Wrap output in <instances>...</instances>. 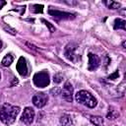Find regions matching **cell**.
Here are the masks:
<instances>
[{
	"label": "cell",
	"instance_id": "2e32d148",
	"mask_svg": "<svg viewBox=\"0 0 126 126\" xmlns=\"http://www.w3.org/2000/svg\"><path fill=\"white\" fill-rule=\"evenodd\" d=\"M31 11L33 13H42L43 11V5H39V4H34L32 6Z\"/></svg>",
	"mask_w": 126,
	"mask_h": 126
},
{
	"label": "cell",
	"instance_id": "7a4b0ae2",
	"mask_svg": "<svg viewBox=\"0 0 126 126\" xmlns=\"http://www.w3.org/2000/svg\"><path fill=\"white\" fill-rule=\"evenodd\" d=\"M75 98L79 103H81L87 107H90V108H94L97 104L96 98L88 91H84V90L79 91L75 94Z\"/></svg>",
	"mask_w": 126,
	"mask_h": 126
},
{
	"label": "cell",
	"instance_id": "5bb4252c",
	"mask_svg": "<svg viewBox=\"0 0 126 126\" xmlns=\"http://www.w3.org/2000/svg\"><path fill=\"white\" fill-rule=\"evenodd\" d=\"M60 123L64 126H67L69 124L72 123V119H71V116L68 115V114H63L60 118Z\"/></svg>",
	"mask_w": 126,
	"mask_h": 126
},
{
	"label": "cell",
	"instance_id": "277c9868",
	"mask_svg": "<svg viewBox=\"0 0 126 126\" xmlns=\"http://www.w3.org/2000/svg\"><path fill=\"white\" fill-rule=\"evenodd\" d=\"M32 81H33L34 86L37 88H45L50 83L49 75L46 71H40V72L34 74Z\"/></svg>",
	"mask_w": 126,
	"mask_h": 126
},
{
	"label": "cell",
	"instance_id": "52a82bcc",
	"mask_svg": "<svg viewBox=\"0 0 126 126\" xmlns=\"http://www.w3.org/2000/svg\"><path fill=\"white\" fill-rule=\"evenodd\" d=\"M34 110L32 107H26L21 115V121L24 122L27 125L32 124V122L33 121L34 118Z\"/></svg>",
	"mask_w": 126,
	"mask_h": 126
},
{
	"label": "cell",
	"instance_id": "8fae6325",
	"mask_svg": "<svg viewBox=\"0 0 126 126\" xmlns=\"http://www.w3.org/2000/svg\"><path fill=\"white\" fill-rule=\"evenodd\" d=\"M13 61H14V57H13L12 54L9 53V54L5 55V57L2 59L1 64H2L4 67H8V66H10V65L13 63Z\"/></svg>",
	"mask_w": 126,
	"mask_h": 126
},
{
	"label": "cell",
	"instance_id": "7402d4cb",
	"mask_svg": "<svg viewBox=\"0 0 126 126\" xmlns=\"http://www.w3.org/2000/svg\"><path fill=\"white\" fill-rule=\"evenodd\" d=\"M2 47V41H1V39H0V48Z\"/></svg>",
	"mask_w": 126,
	"mask_h": 126
},
{
	"label": "cell",
	"instance_id": "5b68a950",
	"mask_svg": "<svg viewBox=\"0 0 126 126\" xmlns=\"http://www.w3.org/2000/svg\"><path fill=\"white\" fill-rule=\"evenodd\" d=\"M48 14L55 20H71L73 19L75 16L71 13H68V12H62V11H59V10H55L53 9L52 7L49 8L48 10Z\"/></svg>",
	"mask_w": 126,
	"mask_h": 126
},
{
	"label": "cell",
	"instance_id": "ffe728a7",
	"mask_svg": "<svg viewBox=\"0 0 126 126\" xmlns=\"http://www.w3.org/2000/svg\"><path fill=\"white\" fill-rule=\"evenodd\" d=\"M119 76V74H118V71H116L114 74H112V75H110L109 77H108V79H111V80H114V79H116L117 77Z\"/></svg>",
	"mask_w": 126,
	"mask_h": 126
},
{
	"label": "cell",
	"instance_id": "d6986e66",
	"mask_svg": "<svg viewBox=\"0 0 126 126\" xmlns=\"http://www.w3.org/2000/svg\"><path fill=\"white\" fill-rule=\"evenodd\" d=\"M41 21H42V22H43V23L45 24V26H46V27H47V28L49 29V31H50V32H55V28H54V27H53V26H52V25H51V24H50L49 22H47V21H45L44 19H42Z\"/></svg>",
	"mask_w": 126,
	"mask_h": 126
},
{
	"label": "cell",
	"instance_id": "9a60e30c",
	"mask_svg": "<svg viewBox=\"0 0 126 126\" xmlns=\"http://www.w3.org/2000/svg\"><path fill=\"white\" fill-rule=\"evenodd\" d=\"M104 4L109 9H118L120 7V3L115 2V1H104Z\"/></svg>",
	"mask_w": 126,
	"mask_h": 126
},
{
	"label": "cell",
	"instance_id": "e0dca14e",
	"mask_svg": "<svg viewBox=\"0 0 126 126\" xmlns=\"http://www.w3.org/2000/svg\"><path fill=\"white\" fill-rule=\"evenodd\" d=\"M118 115H119V113L116 110H110L109 109V112L107 113V118L108 119H115V118H117Z\"/></svg>",
	"mask_w": 126,
	"mask_h": 126
},
{
	"label": "cell",
	"instance_id": "ac0fdd59",
	"mask_svg": "<svg viewBox=\"0 0 126 126\" xmlns=\"http://www.w3.org/2000/svg\"><path fill=\"white\" fill-rule=\"evenodd\" d=\"M62 80H63V76L60 74V73H57V74H55L54 76H53V81H54V83H61L62 82Z\"/></svg>",
	"mask_w": 126,
	"mask_h": 126
},
{
	"label": "cell",
	"instance_id": "ba28073f",
	"mask_svg": "<svg viewBox=\"0 0 126 126\" xmlns=\"http://www.w3.org/2000/svg\"><path fill=\"white\" fill-rule=\"evenodd\" d=\"M61 96L63 99H65L67 101L71 102L73 100V87L69 82H67L64 85L63 89L61 90Z\"/></svg>",
	"mask_w": 126,
	"mask_h": 126
},
{
	"label": "cell",
	"instance_id": "3957f363",
	"mask_svg": "<svg viewBox=\"0 0 126 126\" xmlns=\"http://www.w3.org/2000/svg\"><path fill=\"white\" fill-rule=\"evenodd\" d=\"M64 54L65 57L73 63H77L81 59V55L79 53V45L74 42H70L69 44L66 45Z\"/></svg>",
	"mask_w": 126,
	"mask_h": 126
},
{
	"label": "cell",
	"instance_id": "4fadbf2b",
	"mask_svg": "<svg viewBox=\"0 0 126 126\" xmlns=\"http://www.w3.org/2000/svg\"><path fill=\"white\" fill-rule=\"evenodd\" d=\"M125 24L126 22L122 19H116L114 21V30H125Z\"/></svg>",
	"mask_w": 126,
	"mask_h": 126
},
{
	"label": "cell",
	"instance_id": "6da1fadb",
	"mask_svg": "<svg viewBox=\"0 0 126 126\" xmlns=\"http://www.w3.org/2000/svg\"><path fill=\"white\" fill-rule=\"evenodd\" d=\"M20 112V107L10 103L0 104V121L6 125L12 124Z\"/></svg>",
	"mask_w": 126,
	"mask_h": 126
},
{
	"label": "cell",
	"instance_id": "9c48e42d",
	"mask_svg": "<svg viewBox=\"0 0 126 126\" xmlns=\"http://www.w3.org/2000/svg\"><path fill=\"white\" fill-rule=\"evenodd\" d=\"M88 57H89V66H88V69L90 71L95 70L99 66V64H100L99 57L97 55H95V54H93V53H89Z\"/></svg>",
	"mask_w": 126,
	"mask_h": 126
},
{
	"label": "cell",
	"instance_id": "7c38bea8",
	"mask_svg": "<svg viewBox=\"0 0 126 126\" xmlns=\"http://www.w3.org/2000/svg\"><path fill=\"white\" fill-rule=\"evenodd\" d=\"M90 120L95 126H102L103 125V118L101 116H90Z\"/></svg>",
	"mask_w": 126,
	"mask_h": 126
},
{
	"label": "cell",
	"instance_id": "44dd1931",
	"mask_svg": "<svg viewBox=\"0 0 126 126\" xmlns=\"http://www.w3.org/2000/svg\"><path fill=\"white\" fill-rule=\"evenodd\" d=\"M6 4V2H4V1H2V2H0V8H2V6H4Z\"/></svg>",
	"mask_w": 126,
	"mask_h": 126
},
{
	"label": "cell",
	"instance_id": "8992f818",
	"mask_svg": "<svg viewBox=\"0 0 126 126\" xmlns=\"http://www.w3.org/2000/svg\"><path fill=\"white\" fill-rule=\"evenodd\" d=\"M48 101V96L44 93H37L32 97V103L35 107L41 108L43 107Z\"/></svg>",
	"mask_w": 126,
	"mask_h": 126
},
{
	"label": "cell",
	"instance_id": "603a6c76",
	"mask_svg": "<svg viewBox=\"0 0 126 126\" xmlns=\"http://www.w3.org/2000/svg\"><path fill=\"white\" fill-rule=\"evenodd\" d=\"M0 79H1V75H0Z\"/></svg>",
	"mask_w": 126,
	"mask_h": 126
},
{
	"label": "cell",
	"instance_id": "30bf717a",
	"mask_svg": "<svg viewBox=\"0 0 126 126\" xmlns=\"http://www.w3.org/2000/svg\"><path fill=\"white\" fill-rule=\"evenodd\" d=\"M16 68H17L18 73L21 76H26L28 74V65H27L26 59L24 57L19 58V60L17 62V65H16Z\"/></svg>",
	"mask_w": 126,
	"mask_h": 126
}]
</instances>
